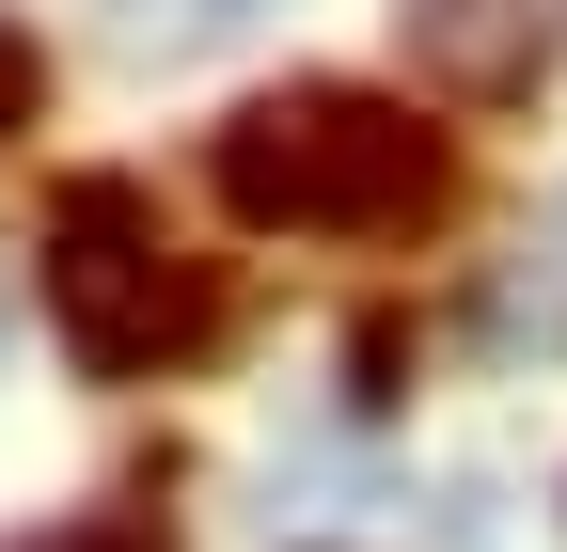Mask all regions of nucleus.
<instances>
[{
    "instance_id": "1",
    "label": "nucleus",
    "mask_w": 567,
    "mask_h": 552,
    "mask_svg": "<svg viewBox=\"0 0 567 552\" xmlns=\"http://www.w3.org/2000/svg\"><path fill=\"white\" fill-rule=\"evenodd\" d=\"M205 190H221L252 237H410V222H442L457 143L410 95L300 80V95H252L221 143H205Z\"/></svg>"
},
{
    "instance_id": "2",
    "label": "nucleus",
    "mask_w": 567,
    "mask_h": 552,
    "mask_svg": "<svg viewBox=\"0 0 567 552\" xmlns=\"http://www.w3.org/2000/svg\"><path fill=\"white\" fill-rule=\"evenodd\" d=\"M205 316H221V285L158 237V205H142L126 174H80V190L48 205V331L95 379H142V364L205 348Z\"/></svg>"
},
{
    "instance_id": "3",
    "label": "nucleus",
    "mask_w": 567,
    "mask_h": 552,
    "mask_svg": "<svg viewBox=\"0 0 567 552\" xmlns=\"http://www.w3.org/2000/svg\"><path fill=\"white\" fill-rule=\"evenodd\" d=\"M394 32L442 95H520L536 80V0H394Z\"/></svg>"
},
{
    "instance_id": "4",
    "label": "nucleus",
    "mask_w": 567,
    "mask_h": 552,
    "mask_svg": "<svg viewBox=\"0 0 567 552\" xmlns=\"http://www.w3.org/2000/svg\"><path fill=\"white\" fill-rule=\"evenodd\" d=\"M268 0H111V48L126 63H189V48H237Z\"/></svg>"
},
{
    "instance_id": "5",
    "label": "nucleus",
    "mask_w": 567,
    "mask_h": 552,
    "mask_svg": "<svg viewBox=\"0 0 567 552\" xmlns=\"http://www.w3.org/2000/svg\"><path fill=\"white\" fill-rule=\"evenodd\" d=\"M32 552H174L142 505H95V521H63V536H32Z\"/></svg>"
},
{
    "instance_id": "6",
    "label": "nucleus",
    "mask_w": 567,
    "mask_h": 552,
    "mask_svg": "<svg viewBox=\"0 0 567 552\" xmlns=\"http://www.w3.org/2000/svg\"><path fill=\"white\" fill-rule=\"evenodd\" d=\"M32 95H48V63H32V32H17V17H0V143L32 126Z\"/></svg>"
}]
</instances>
